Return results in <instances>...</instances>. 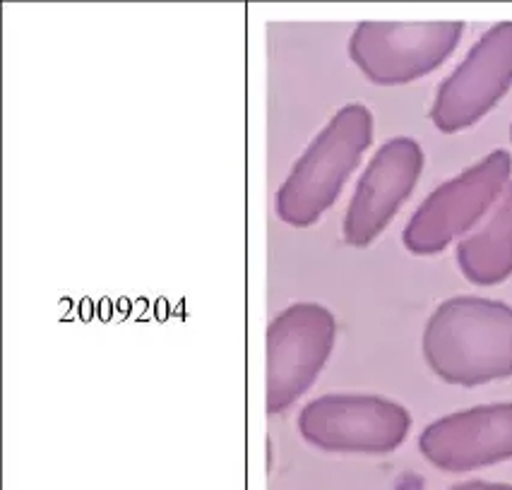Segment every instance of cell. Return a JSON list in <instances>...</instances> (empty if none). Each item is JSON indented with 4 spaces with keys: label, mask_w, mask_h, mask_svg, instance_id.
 I'll use <instances>...</instances> for the list:
<instances>
[{
    "label": "cell",
    "mask_w": 512,
    "mask_h": 490,
    "mask_svg": "<svg viewBox=\"0 0 512 490\" xmlns=\"http://www.w3.org/2000/svg\"><path fill=\"white\" fill-rule=\"evenodd\" d=\"M424 356L438 378L476 387L512 375V308L476 296L440 303L424 332Z\"/></svg>",
    "instance_id": "1"
},
{
    "label": "cell",
    "mask_w": 512,
    "mask_h": 490,
    "mask_svg": "<svg viewBox=\"0 0 512 490\" xmlns=\"http://www.w3.org/2000/svg\"><path fill=\"white\" fill-rule=\"evenodd\" d=\"M373 140V116L363 104L339 109L279 185L275 209L291 226H313L335 205L344 183Z\"/></svg>",
    "instance_id": "2"
},
{
    "label": "cell",
    "mask_w": 512,
    "mask_h": 490,
    "mask_svg": "<svg viewBox=\"0 0 512 490\" xmlns=\"http://www.w3.org/2000/svg\"><path fill=\"white\" fill-rule=\"evenodd\" d=\"M512 159L496 149L479 164L443 183L426 197L404 229V245L414 255H436L462 233L472 231L508 188Z\"/></svg>",
    "instance_id": "3"
},
{
    "label": "cell",
    "mask_w": 512,
    "mask_h": 490,
    "mask_svg": "<svg viewBox=\"0 0 512 490\" xmlns=\"http://www.w3.org/2000/svg\"><path fill=\"white\" fill-rule=\"evenodd\" d=\"M337 322L318 303H294L267 327V414H282L313 387L335 346Z\"/></svg>",
    "instance_id": "4"
},
{
    "label": "cell",
    "mask_w": 512,
    "mask_h": 490,
    "mask_svg": "<svg viewBox=\"0 0 512 490\" xmlns=\"http://www.w3.org/2000/svg\"><path fill=\"white\" fill-rule=\"evenodd\" d=\"M462 32V22H363L349 56L375 85H404L448 61Z\"/></svg>",
    "instance_id": "5"
},
{
    "label": "cell",
    "mask_w": 512,
    "mask_h": 490,
    "mask_svg": "<svg viewBox=\"0 0 512 490\" xmlns=\"http://www.w3.org/2000/svg\"><path fill=\"white\" fill-rule=\"evenodd\" d=\"M409 428L407 409L371 394H327L308 402L299 414L303 440L325 452H392Z\"/></svg>",
    "instance_id": "6"
},
{
    "label": "cell",
    "mask_w": 512,
    "mask_h": 490,
    "mask_svg": "<svg viewBox=\"0 0 512 490\" xmlns=\"http://www.w3.org/2000/svg\"><path fill=\"white\" fill-rule=\"evenodd\" d=\"M512 87V22H500L474 44L467 58L438 89L431 121L457 133L486 116Z\"/></svg>",
    "instance_id": "7"
},
{
    "label": "cell",
    "mask_w": 512,
    "mask_h": 490,
    "mask_svg": "<svg viewBox=\"0 0 512 490\" xmlns=\"http://www.w3.org/2000/svg\"><path fill=\"white\" fill-rule=\"evenodd\" d=\"M421 169L424 152L419 142L409 137H395L375 152L344 217V238L349 245L366 248L383 233L397 209L412 195Z\"/></svg>",
    "instance_id": "8"
},
{
    "label": "cell",
    "mask_w": 512,
    "mask_h": 490,
    "mask_svg": "<svg viewBox=\"0 0 512 490\" xmlns=\"http://www.w3.org/2000/svg\"><path fill=\"white\" fill-rule=\"evenodd\" d=\"M419 450L443 471H474L512 457V404H488L431 423Z\"/></svg>",
    "instance_id": "9"
},
{
    "label": "cell",
    "mask_w": 512,
    "mask_h": 490,
    "mask_svg": "<svg viewBox=\"0 0 512 490\" xmlns=\"http://www.w3.org/2000/svg\"><path fill=\"white\" fill-rule=\"evenodd\" d=\"M457 262L469 282L491 286L512 274V183L484 226L457 245Z\"/></svg>",
    "instance_id": "10"
},
{
    "label": "cell",
    "mask_w": 512,
    "mask_h": 490,
    "mask_svg": "<svg viewBox=\"0 0 512 490\" xmlns=\"http://www.w3.org/2000/svg\"><path fill=\"white\" fill-rule=\"evenodd\" d=\"M448 490H512V486H505V483H486V481H469L462 483V486H452Z\"/></svg>",
    "instance_id": "11"
},
{
    "label": "cell",
    "mask_w": 512,
    "mask_h": 490,
    "mask_svg": "<svg viewBox=\"0 0 512 490\" xmlns=\"http://www.w3.org/2000/svg\"><path fill=\"white\" fill-rule=\"evenodd\" d=\"M510 133H512V128H510Z\"/></svg>",
    "instance_id": "12"
}]
</instances>
